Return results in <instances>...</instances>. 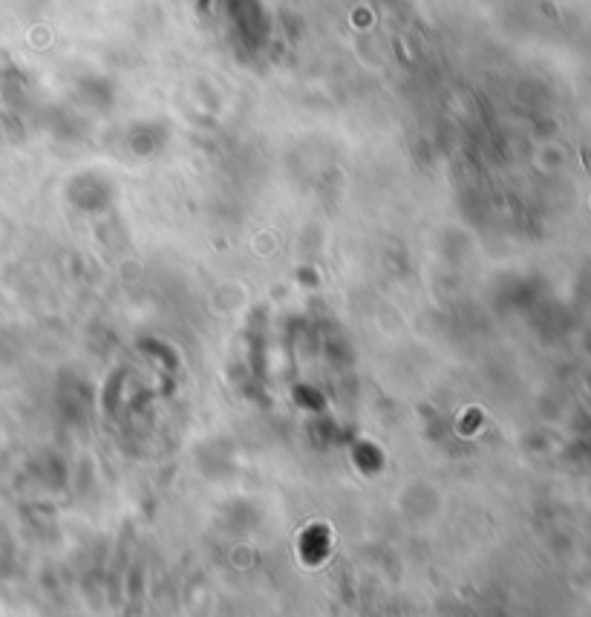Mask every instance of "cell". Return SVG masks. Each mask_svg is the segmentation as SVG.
Masks as SVG:
<instances>
[{
    "label": "cell",
    "instance_id": "cell-1",
    "mask_svg": "<svg viewBox=\"0 0 591 617\" xmlns=\"http://www.w3.org/2000/svg\"><path fill=\"white\" fill-rule=\"evenodd\" d=\"M583 159H586V165H588V171H591V153H588V150H583Z\"/></svg>",
    "mask_w": 591,
    "mask_h": 617
}]
</instances>
